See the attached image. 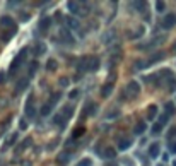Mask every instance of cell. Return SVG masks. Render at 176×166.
<instances>
[{
	"instance_id": "6da1fadb",
	"label": "cell",
	"mask_w": 176,
	"mask_h": 166,
	"mask_svg": "<svg viewBox=\"0 0 176 166\" xmlns=\"http://www.w3.org/2000/svg\"><path fill=\"white\" fill-rule=\"evenodd\" d=\"M99 57L96 55H89V57H84V58H81V70L84 72V70H87V72H96V70L99 69Z\"/></svg>"
},
{
	"instance_id": "7a4b0ae2",
	"label": "cell",
	"mask_w": 176,
	"mask_h": 166,
	"mask_svg": "<svg viewBox=\"0 0 176 166\" xmlns=\"http://www.w3.org/2000/svg\"><path fill=\"white\" fill-rule=\"evenodd\" d=\"M123 91L125 92L121 94V100H125V98H127V100H135V98L140 94V84L135 82V81H130Z\"/></svg>"
},
{
	"instance_id": "3957f363",
	"label": "cell",
	"mask_w": 176,
	"mask_h": 166,
	"mask_svg": "<svg viewBox=\"0 0 176 166\" xmlns=\"http://www.w3.org/2000/svg\"><path fill=\"white\" fill-rule=\"evenodd\" d=\"M26 57H27V48H22L21 52H19V55H17V57H15V58H14V62H12V65H10V70H9V72H10V74H14L15 70H17L19 67L22 65V62L26 60Z\"/></svg>"
},
{
	"instance_id": "277c9868",
	"label": "cell",
	"mask_w": 176,
	"mask_h": 166,
	"mask_svg": "<svg viewBox=\"0 0 176 166\" xmlns=\"http://www.w3.org/2000/svg\"><path fill=\"white\" fill-rule=\"evenodd\" d=\"M176 26V15L174 14H168L164 19H162V28L164 29H171V28Z\"/></svg>"
},
{
	"instance_id": "5b68a950",
	"label": "cell",
	"mask_w": 176,
	"mask_h": 166,
	"mask_svg": "<svg viewBox=\"0 0 176 166\" xmlns=\"http://www.w3.org/2000/svg\"><path fill=\"white\" fill-rule=\"evenodd\" d=\"M130 146H132V139H128V137H120L118 139V151H127Z\"/></svg>"
},
{
	"instance_id": "8992f818",
	"label": "cell",
	"mask_w": 176,
	"mask_h": 166,
	"mask_svg": "<svg viewBox=\"0 0 176 166\" xmlns=\"http://www.w3.org/2000/svg\"><path fill=\"white\" fill-rule=\"evenodd\" d=\"M159 154H161V144H159V142H154V144H150V147H149V156H150V158L156 159Z\"/></svg>"
},
{
	"instance_id": "52a82bcc",
	"label": "cell",
	"mask_w": 176,
	"mask_h": 166,
	"mask_svg": "<svg viewBox=\"0 0 176 166\" xmlns=\"http://www.w3.org/2000/svg\"><path fill=\"white\" fill-rule=\"evenodd\" d=\"M0 26L2 28H15V24H14V19L12 17H9V15H2L0 17Z\"/></svg>"
},
{
	"instance_id": "ba28073f",
	"label": "cell",
	"mask_w": 176,
	"mask_h": 166,
	"mask_svg": "<svg viewBox=\"0 0 176 166\" xmlns=\"http://www.w3.org/2000/svg\"><path fill=\"white\" fill-rule=\"evenodd\" d=\"M26 115L31 118H34V115H36V110H34V104H33V96L27 100V104H26Z\"/></svg>"
},
{
	"instance_id": "9c48e42d",
	"label": "cell",
	"mask_w": 176,
	"mask_h": 166,
	"mask_svg": "<svg viewBox=\"0 0 176 166\" xmlns=\"http://www.w3.org/2000/svg\"><path fill=\"white\" fill-rule=\"evenodd\" d=\"M145 129H147V125H145V122H137L135 123V127H133V132L137 134V135H142L144 132H145Z\"/></svg>"
},
{
	"instance_id": "30bf717a",
	"label": "cell",
	"mask_w": 176,
	"mask_h": 166,
	"mask_svg": "<svg viewBox=\"0 0 176 166\" xmlns=\"http://www.w3.org/2000/svg\"><path fill=\"white\" fill-rule=\"evenodd\" d=\"M156 117H157V106H156V104H150V106L147 108V120H154Z\"/></svg>"
},
{
	"instance_id": "8fae6325",
	"label": "cell",
	"mask_w": 176,
	"mask_h": 166,
	"mask_svg": "<svg viewBox=\"0 0 176 166\" xmlns=\"http://www.w3.org/2000/svg\"><path fill=\"white\" fill-rule=\"evenodd\" d=\"M113 92V82H106V84L103 86V89H101V94H103L104 98H108Z\"/></svg>"
},
{
	"instance_id": "7c38bea8",
	"label": "cell",
	"mask_w": 176,
	"mask_h": 166,
	"mask_svg": "<svg viewBox=\"0 0 176 166\" xmlns=\"http://www.w3.org/2000/svg\"><path fill=\"white\" fill-rule=\"evenodd\" d=\"M53 123H55V125H58L60 129H65V125H67V118L63 117V115H57L55 120H53Z\"/></svg>"
},
{
	"instance_id": "4fadbf2b",
	"label": "cell",
	"mask_w": 176,
	"mask_h": 166,
	"mask_svg": "<svg viewBox=\"0 0 176 166\" xmlns=\"http://www.w3.org/2000/svg\"><path fill=\"white\" fill-rule=\"evenodd\" d=\"M166 79H168V91L169 92H174L176 91V77L171 74L169 77H166Z\"/></svg>"
},
{
	"instance_id": "5bb4252c",
	"label": "cell",
	"mask_w": 176,
	"mask_h": 166,
	"mask_svg": "<svg viewBox=\"0 0 176 166\" xmlns=\"http://www.w3.org/2000/svg\"><path fill=\"white\" fill-rule=\"evenodd\" d=\"M27 84H29V81H27L26 77H24V79H21V81H19L17 84H15V92H21V91H24V89L27 87Z\"/></svg>"
},
{
	"instance_id": "9a60e30c",
	"label": "cell",
	"mask_w": 176,
	"mask_h": 166,
	"mask_svg": "<svg viewBox=\"0 0 176 166\" xmlns=\"http://www.w3.org/2000/svg\"><path fill=\"white\" fill-rule=\"evenodd\" d=\"M67 24H69V28H72V29H79L81 28V24H79V21L75 17H65Z\"/></svg>"
},
{
	"instance_id": "2e32d148",
	"label": "cell",
	"mask_w": 176,
	"mask_h": 166,
	"mask_svg": "<svg viewBox=\"0 0 176 166\" xmlns=\"http://www.w3.org/2000/svg\"><path fill=\"white\" fill-rule=\"evenodd\" d=\"M103 156H104L106 159H115V156H116V151H115V149L111 147V146H108V147L104 149Z\"/></svg>"
},
{
	"instance_id": "e0dca14e",
	"label": "cell",
	"mask_w": 176,
	"mask_h": 166,
	"mask_svg": "<svg viewBox=\"0 0 176 166\" xmlns=\"http://www.w3.org/2000/svg\"><path fill=\"white\" fill-rule=\"evenodd\" d=\"M44 52H46V45H44V43H38L36 46H34V55H36V57L43 55Z\"/></svg>"
},
{
	"instance_id": "ac0fdd59",
	"label": "cell",
	"mask_w": 176,
	"mask_h": 166,
	"mask_svg": "<svg viewBox=\"0 0 176 166\" xmlns=\"http://www.w3.org/2000/svg\"><path fill=\"white\" fill-rule=\"evenodd\" d=\"M15 140H17V132H15V134H12V135H10V137H9V139H7V142H5V146H4V147H2V151H7V149L10 147L12 144H14Z\"/></svg>"
},
{
	"instance_id": "d6986e66",
	"label": "cell",
	"mask_w": 176,
	"mask_h": 166,
	"mask_svg": "<svg viewBox=\"0 0 176 166\" xmlns=\"http://www.w3.org/2000/svg\"><path fill=\"white\" fill-rule=\"evenodd\" d=\"M50 24H52V19H50V17H43V19H41V22H40V29L41 31H48Z\"/></svg>"
},
{
	"instance_id": "ffe728a7",
	"label": "cell",
	"mask_w": 176,
	"mask_h": 166,
	"mask_svg": "<svg viewBox=\"0 0 176 166\" xmlns=\"http://www.w3.org/2000/svg\"><path fill=\"white\" fill-rule=\"evenodd\" d=\"M164 110H166V115H168V117H173V115L176 113L174 103H166V104H164Z\"/></svg>"
},
{
	"instance_id": "44dd1931",
	"label": "cell",
	"mask_w": 176,
	"mask_h": 166,
	"mask_svg": "<svg viewBox=\"0 0 176 166\" xmlns=\"http://www.w3.org/2000/svg\"><path fill=\"white\" fill-rule=\"evenodd\" d=\"M162 58H164V53H162V52L154 53V55H152V57L149 58V65H150V63H156V62H159V60H162Z\"/></svg>"
},
{
	"instance_id": "7402d4cb",
	"label": "cell",
	"mask_w": 176,
	"mask_h": 166,
	"mask_svg": "<svg viewBox=\"0 0 176 166\" xmlns=\"http://www.w3.org/2000/svg\"><path fill=\"white\" fill-rule=\"evenodd\" d=\"M67 7L70 9V12H72V14H79V7H81V4H79V2H69V4H67Z\"/></svg>"
},
{
	"instance_id": "603a6c76",
	"label": "cell",
	"mask_w": 176,
	"mask_h": 166,
	"mask_svg": "<svg viewBox=\"0 0 176 166\" xmlns=\"http://www.w3.org/2000/svg\"><path fill=\"white\" fill-rule=\"evenodd\" d=\"M72 115H73V106H72V104H67V106L63 108V117H65V118H72Z\"/></svg>"
},
{
	"instance_id": "cb8c5ba5",
	"label": "cell",
	"mask_w": 176,
	"mask_h": 166,
	"mask_svg": "<svg viewBox=\"0 0 176 166\" xmlns=\"http://www.w3.org/2000/svg\"><path fill=\"white\" fill-rule=\"evenodd\" d=\"M52 108H53V104H52V103H46V104H43V108H41V115H43V117L50 115V113H52Z\"/></svg>"
},
{
	"instance_id": "d4e9b609",
	"label": "cell",
	"mask_w": 176,
	"mask_h": 166,
	"mask_svg": "<svg viewBox=\"0 0 176 166\" xmlns=\"http://www.w3.org/2000/svg\"><path fill=\"white\" fill-rule=\"evenodd\" d=\"M94 113H96V104L91 103V104H89V106L84 110V113H82V115H84V117H89V115H94Z\"/></svg>"
},
{
	"instance_id": "484cf974",
	"label": "cell",
	"mask_w": 176,
	"mask_h": 166,
	"mask_svg": "<svg viewBox=\"0 0 176 166\" xmlns=\"http://www.w3.org/2000/svg\"><path fill=\"white\" fill-rule=\"evenodd\" d=\"M84 132H86L84 127H77V129H75V130L72 132V139H79V137H81Z\"/></svg>"
},
{
	"instance_id": "4316f807",
	"label": "cell",
	"mask_w": 176,
	"mask_h": 166,
	"mask_svg": "<svg viewBox=\"0 0 176 166\" xmlns=\"http://www.w3.org/2000/svg\"><path fill=\"white\" fill-rule=\"evenodd\" d=\"M60 98H62V92H60V91H57V92H53V94H52V98H50V101H48V103L55 104L57 101H60Z\"/></svg>"
},
{
	"instance_id": "83f0119b",
	"label": "cell",
	"mask_w": 176,
	"mask_h": 166,
	"mask_svg": "<svg viewBox=\"0 0 176 166\" xmlns=\"http://www.w3.org/2000/svg\"><path fill=\"white\" fill-rule=\"evenodd\" d=\"M46 69L50 70V72L57 70V60H53V58H50V60H48V63H46Z\"/></svg>"
},
{
	"instance_id": "f1b7e54d",
	"label": "cell",
	"mask_w": 176,
	"mask_h": 166,
	"mask_svg": "<svg viewBox=\"0 0 176 166\" xmlns=\"http://www.w3.org/2000/svg\"><path fill=\"white\" fill-rule=\"evenodd\" d=\"M15 31H17V28H12L10 31H9V33H5V34H2V41H9L12 38V34L15 33Z\"/></svg>"
},
{
	"instance_id": "f546056e",
	"label": "cell",
	"mask_w": 176,
	"mask_h": 166,
	"mask_svg": "<svg viewBox=\"0 0 176 166\" xmlns=\"http://www.w3.org/2000/svg\"><path fill=\"white\" fill-rule=\"evenodd\" d=\"M161 130H162V125L159 122H156L154 125H152V134H156V135H159L161 134Z\"/></svg>"
},
{
	"instance_id": "4dcf8cb0",
	"label": "cell",
	"mask_w": 176,
	"mask_h": 166,
	"mask_svg": "<svg viewBox=\"0 0 176 166\" xmlns=\"http://www.w3.org/2000/svg\"><path fill=\"white\" fill-rule=\"evenodd\" d=\"M62 38H63V41H67V43H73V40L70 38V33H69L67 29L62 31Z\"/></svg>"
},
{
	"instance_id": "1f68e13d",
	"label": "cell",
	"mask_w": 176,
	"mask_h": 166,
	"mask_svg": "<svg viewBox=\"0 0 176 166\" xmlns=\"http://www.w3.org/2000/svg\"><path fill=\"white\" fill-rule=\"evenodd\" d=\"M137 7V11H140V12H144L145 11V7H147V2H135V4H133Z\"/></svg>"
},
{
	"instance_id": "d6a6232c",
	"label": "cell",
	"mask_w": 176,
	"mask_h": 166,
	"mask_svg": "<svg viewBox=\"0 0 176 166\" xmlns=\"http://www.w3.org/2000/svg\"><path fill=\"white\" fill-rule=\"evenodd\" d=\"M173 139H176V127H171V130H169V134H168L169 142H173Z\"/></svg>"
},
{
	"instance_id": "836d02e7",
	"label": "cell",
	"mask_w": 176,
	"mask_h": 166,
	"mask_svg": "<svg viewBox=\"0 0 176 166\" xmlns=\"http://www.w3.org/2000/svg\"><path fill=\"white\" fill-rule=\"evenodd\" d=\"M156 11H157V12H164L166 11V4H164V2H156Z\"/></svg>"
},
{
	"instance_id": "e575fe53",
	"label": "cell",
	"mask_w": 176,
	"mask_h": 166,
	"mask_svg": "<svg viewBox=\"0 0 176 166\" xmlns=\"http://www.w3.org/2000/svg\"><path fill=\"white\" fill-rule=\"evenodd\" d=\"M58 161L62 163V164H65V163L69 161V154H67V152H62V154L58 156Z\"/></svg>"
},
{
	"instance_id": "d590c367",
	"label": "cell",
	"mask_w": 176,
	"mask_h": 166,
	"mask_svg": "<svg viewBox=\"0 0 176 166\" xmlns=\"http://www.w3.org/2000/svg\"><path fill=\"white\" fill-rule=\"evenodd\" d=\"M31 142H33V140H31L29 137H27V139H24V142L21 144V149H19V152H22V151H24V149L27 147V144H31Z\"/></svg>"
},
{
	"instance_id": "8d00e7d4",
	"label": "cell",
	"mask_w": 176,
	"mask_h": 166,
	"mask_svg": "<svg viewBox=\"0 0 176 166\" xmlns=\"http://www.w3.org/2000/svg\"><path fill=\"white\" fill-rule=\"evenodd\" d=\"M58 82H60V86H62V87H67V86L70 84V79H69V77H62Z\"/></svg>"
},
{
	"instance_id": "74e56055",
	"label": "cell",
	"mask_w": 176,
	"mask_h": 166,
	"mask_svg": "<svg viewBox=\"0 0 176 166\" xmlns=\"http://www.w3.org/2000/svg\"><path fill=\"white\" fill-rule=\"evenodd\" d=\"M77 166H92V159H87V158H86V159H82V161L79 163Z\"/></svg>"
},
{
	"instance_id": "f35d334b",
	"label": "cell",
	"mask_w": 176,
	"mask_h": 166,
	"mask_svg": "<svg viewBox=\"0 0 176 166\" xmlns=\"http://www.w3.org/2000/svg\"><path fill=\"white\" fill-rule=\"evenodd\" d=\"M168 120H169V117H168V115H166V113L159 117V123H161V125H164V123L168 122Z\"/></svg>"
},
{
	"instance_id": "ab89813d",
	"label": "cell",
	"mask_w": 176,
	"mask_h": 166,
	"mask_svg": "<svg viewBox=\"0 0 176 166\" xmlns=\"http://www.w3.org/2000/svg\"><path fill=\"white\" fill-rule=\"evenodd\" d=\"M169 151H171L173 154H176V140H173V142H169Z\"/></svg>"
},
{
	"instance_id": "60d3db41",
	"label": "cell",
	"mask_w": 176,
	"mask_h": 166,
	"mask_svg": "<svg viewBox=\"0 0 176 166\" xmlns=\"http://www.w3.org/2000/svg\"><path fill=\"white\" fill-rule=\"evenodd\" d=\"M123 164H125V166H135V163H133L130 158H125V159H123Z\"/></svg>"
},
{
	"instance_id": "b9f144b4",
	"label": "cell",
	"mask_w": 176,
	"mask_h": 166,
	"mask_svg": "<svg viewBox=\"0 0 176 166\" xmlns=\"http://www.w3.org/2000/svg\"><path fill=\"white\" fill-rule=\"evenodd\" d=\"M147 65H149V63L142 62V60H140V62H135V69H144V67H147Z\"/></svg>"
},
{
	"instance_id": "7bdbcfd3",
	"label": "cell",
	"mask_w": 176,
	"mask_h": 166,
	"mask_svg": "<svg viewBox=\"0 0 176 166\" xmlns=\"http://www.w3.org/2000/svg\"><path fill=\"white\" fill-rule=\"evenodd\" d=\"M69 96H70V100H75V98H77V96H79V89H73V91H72V92H70Z\"/></svg>"
},
{
	"instance_id": "ee69618b",
	"label": "cell",
	"mask_w": 176,
	"mask_h": 166,
	"mask_svg": "<svg viewBox=\"0 0 176 166\" xmlns=\"http://www.w3.org/2000/svg\"><path fill=\"white\" fill-rule=\"evenodd\" d=\"M36 69H38V62H33V67L29 69V75H33L36 72Z\"/></svg>"
},
{
	"instance_id": "f6af8a7d",
	"label": "cell",
	"mask_w": 176,
	"mask_h": 166,
	"mask_svg": "<svg viewBox=\"0 0 176 166\" xmlns=\"http://www.w3.org/2000/svg\"><path fill=\"white\" fill-rule=\"evenodd\" d=\"M111 117H120V110H115V111H110V113H108V118H111Z\"/></svg>"
},
{
	"instance_id": "bcb514c9",
	"label": "cell",
	"mask_w": 176,
	"mask_h": 166,
	"mask_svg": "<svg viewBox=\"0 0 176 166\" xmlns=\"http://www.w3.org/2000/svg\"><path fill=\"white\" fill-rule=\"evenodd\" d=\"M19 127H21V130H26V129H27V123H26V120H21Z\"/></svg>"
},
{
	"instance_id": "7dc6e473",
	"label": "cell",
	"mask_w": 176,
	"mask_h": 166,
	"mask_svg": "<svg viewBox=\"0 0 176 166\" xmlns=\"http://www.w3.org/2000/svg\"><path fill=\"white\" fill-rule=\"evenodd\" d=\"M9 7H15V5H19V2H9Z\"/></svg>"
},
{
	"instance_id": "c3c4849f",
	"label": "cell",
	"mask_w": 176,
	"mask_h": 166,
	"mask_svg": "<svg viewBox=\"0 0 176 166\" xmlns=\"http://www.w3.org/2000/svg\"><path fill=\"white\" fill-rule=\"evenodd\" d=\"M106 166H118V164H115V163H108Z\"/></svg>"
},
{
	"instance_id": "681fc988",
	"label": "cell",
	"mask_w": 176,
	"mask_h": 166,
	"mask_svg": "<svg viewBox=\"0 0 176 166\" xmlns=\"http://www.w3.org/2000/svg\"><path fill=\"white\" fill-rule=\"evenodd\" d=\"M173 52H176V41H174V45H173Z\"/></svg>"
},
{
	"instance_id": "f907efd6",
	"label": "cell",
	"mask_w": 176,
	"mask_h": 166,
	"mask_svg": "<svg viewBox=\"0 0 176 166\" xmlns=\"http://www.w3.org/2000/svg\"><path fill=\"white\" fill-rule=\"evenodd\" d=\"M173 166H176V161H174V163H173Z\"/></svg>"
}]
</instances>
